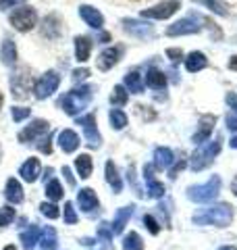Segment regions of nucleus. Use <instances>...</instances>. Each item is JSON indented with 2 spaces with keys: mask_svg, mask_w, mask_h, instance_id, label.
Instances as JSON below:
<instances>
[{
  "mask_svg": "<svg viewBox=\"0 0 237 250\" xmlns=\"http://www.w3.org/2000/svg\"><path fill=\"white\" fill-rule=\"evenodd\" d=\"M192 221L196 225H215V228H227L233 221V207L227 205V202H220V205L202 208L192 217Z\"/></svg>",
  "mask_w": 237,
  "mask_h": 250,
  "instance_id": "f257e3e1",
  "label": "nucleus"
},
{
  "mask_svg": "<svg viewBox=\"0 0 237 250\" xmlns=\"http://www.w3.org/2000/svg\"><path fill=\"white\" fill-rule=\"evenodd\" d=\"M92 98H94V90L90 88V85H75L71 92L62 94L57 104H60V108L67 115L75 117L77 113H81L83 108L92 103Z\"/></svg>",
  "mask_w": 237,
  "mask_h": 250,
  "instance_id": "f03ea898",
  "label": "nucleus"
},
{
  "mask_svg": "<svg viewBox=\"0 0 237 250\" xmlns=\"http://www.w3.org/2000/svg\"><path fill=\"white\" fill-rule=\"evenodd\" d=\"M220 192V177L212 175L206 184H198V186H189L187 188V198L204 205V202H212Z\"/></svg>",
  "mask_w": 237,
  "mask_h": 250,
  "instance_id": "7ed1b4c3",
  "label": "nucleus"
},
{
  "mask_svg": "<svg viewBox=\"0 0 237 250\" xmlns=\"http://www.w3.org/2000/svg\"><path fill=\"white\" fill-rule=\"evenodd\" d=\"M204 27V17L200 13H192L187 17L175 21L173 25L167 27V36L177 38V36H192V34H200Z\"/></svg>",
  "mask_w": 237,
  "mask_h": 250,
  "instance_id": "20e7f679",
  "label": "nucleus"
},
{
  "mask_svg": "<svg viewBox=\"0 0 237 250\" xmlns=\"http://www.w3.org/2000/svg\"><path fill=\"white\" fill-rule=\"evenodd\" d=\"M9 21H11V25L17 29V31L25 34V31H31V29L38 25V13H36L34 6L23 4V6L15 9V11L9 15Z\"/></svg>",
  "mask_w": 237,
  "mask_h": 250,
  "instance_id": "39448f33",
  "label": "nucleus"
},
{
  "mask_svg": "<svg viewBox=\"0 0 237 250\" xmlns=\"http://www.w3.org/2000/svg\"><path fill=\"white\" fill-rule=\"evenodd\" d=\"M218 152H220V138L212 140V142H208L206 146L198 148V150L192 154V161H189L192 171H202V169H206L208 165H212V161H215V156Z\"/></svg>",
  "mask_w": 237,
  "mask_h": 250,
  "instance_id": "423d86ee",
  "label": "nucleus"
},
{
  "mask_svg": "<svg viewBox=\"0 0 237 250\" xmlns=\"http://www.w3.org/2000/svg\"><path fill=\"white\" fill-rule=\"evenodd\" d=\"M59 85H60V73L50 69V71L40 75V80L34 83V96L38 100H46L59 90Z\"/></svg>",
  "mask_w": 237,
  "mask_h": 250,
  "instance_id": "0eeeda50",
  "label": "nucleus"
},
{
  "mask_svg": "<svg viewBox=\"0 0 237 250\" xmlns=\"http://www.w3.org/2000/svg\"><path fill=\"white\" fill-rule=\"evenodd\" d=\"M11 92L17 100H25L31 92V75H29V69L21 67L17 71H13L11 75Z\"/></svg>",
  "mask_w": 237,
  "mask_h": 250,
  "instance_id": "6e6552de",
  "label": "nucleus"
},
{
  "mask_svg": "<svg viewBox=\"0 0 237 250\" xmlns=\"http://www.w3.org/2000/svg\"><path fill=\"white\" fill-rule=\"evenodd\" d=\"M181 9V0H164V2H158L154 6H150V9H144L141 11V17L144 19H169L173 17L177 11Z\"/></svg>",
  "mask_w": 237,
  "mask_h": 250,
  "instance_id": "1a4fd4ad",
  "label": "nucleus"
},
{
  "mask_svg": "<svg viewBox=\"0 0 237 250\" xmlns=\"http://www.w3.org/2000/svg\"><path fill=\"white\" fill-rule=\"evenodd\" d=\"M75 123L83 127V131H85V140H88V146L94 148V150H96V148H100V144H102V136H100L98 125H96V115H94V113H88V115H83V117H77Z\"/></svg>",
  "mask_w": 237,
  "mask_h": 250,
  "instance_id": "9d476101",
  "label": "nucleus"
},
{
  "mask_svg": "<svg viewBox=\"0 0 237 250\" xmlns=\"http://www.w3.org/2000/svg\"><path fill=\"white\" fill-rule=\"evenodd\" d=\"M123 52H125V46L123 44H117V46H108V48H104L98 59H96V65L100 71H110L113 67L118 65V61L123 59Z\"/></svg>",
  "mask_w": 237,
  "mask_h": 250,
  "instance_id": "9b49d317",
  "label": "nucleus"
},
{
  "mask_svg": "<svg viewBox=\"0 0 237 250\" xmlns=\"http://www.w3.org/2000/svg\"><path fill=\"white\" fill-rule=\"evenodd\" d=\"M48 129H50V123L46 119H34L29 125H25V129L19 131L17 140L21 144H29V142H34V140L42 138L44 134H48Z\"/></svg>",
  "mask_w": 237,
  "mask_h": 250,
  "instance_id": "f8f14e48",
  "label": "nucleus"
},
{
  "mask_svg": "<svg viewBox=\"0 0 237 250\" xmlns=\"http://www.w3.org/2000/svg\"><path fill=\"white\" fill-rule=\"evenodd\" d=\"M123 29L131 38H138V40H148V38L154 36V25L138 21V19H123Z\"/></svg>",
  "mask_w": 237,
  "mask_h": 250,
  "instance_id": "ddd939ff",
  "label": "nucleus"
},
{
  "mask_svg": "<svg viewBox=\"0 0 237 250\" xmlns=\"http://www.w3.org/2000/svg\"><path fill=\"white\" fill-rule=\"evenodd\" d=\"M77 205L83 213H88V215H98L100 213V202H98V196L92 188H81V190H79Z\"/></svg>",
  "mask_w": 237,
  "mask_h": 250,
  "instance_id": "4468645a",
  "label": "nucleus"
},
{
  "mask_svg": "<svg viewBox=\"0 0 237 250\" xmlns=\"http://www.w3.org/2000/svg\"><path fill=\"white\" fill-rule=\"evenodd\" d=\"M60 17L57 13H50L46 15V17L42 19V25H40V34H42V38H46V40H59V38L62 36V27H60Z\"/></svg>",
  "mask_w": 237,
  "mask_h": 250,
  "instance_id": "2eb2a0df",
  "label": "nucleus"
},
{
  "mask_svg": "<svg viewBox=\"0 0 237 250\" xmlns=\"http://www.w3.org/2000/svg\"><path fill=\"white\" fill-rule=\"evenodd\" d=\"M215 123H217L215 115H202L200 121H198V131L192 136V142L194 144H206L212 129H215Z\"/></svg>",
  "mask_w": 237,
  "mask_h": 250,
  "instance_id": "dca6fc26",
  "label": "nucleus"
},
{
  "mask_svg": "<svg viewBox=\"0 0 237 250\" xmlns=\"http://www.w3.org/2000/svg\"><path fill=\"white\" fill-rule=\"evenodd\" d=\"M79 17L88 23L92 29H102V25H104V17H102V13L96 9V6L81 4L79 6Z\"/></svg>",
  "mask_w": 237,
  "mask_h": 250,
  "instance_id": "f3484780",
  "label": "nucleus"
},
{
  "mask_svg": "<svg viewBox=\"0 0 237 250\" xmlns=\"http://www.w3.org/2000/svg\"><path fill=\"white\" fill-rule=\"evenodd\" d=\"M57 142H59V146H60V150L62 152H67V154H71V152H75L77 148H79V136L75 134L73 129H62L60 134L57 136Z\"/></svg>",
  "mask_w": 237,
  "mask_h": 250,
  "instance_id": "a211bd4d",
  "label": "nucleus"
},
{
  "mask_svg": "<svg viewBox=\"0 0 237 250\" xmlns=\"http://www.w3.org/2000/svg\"><path fill=\"white\" fill-rule=\"evenodd\" d=\"M92 46H94V40L88 36H77L73 40V48H75V59L79 62H85L90 59L92 54Z\"/></svg>",
  "mask_w": 237,
  "mask_h": 250,
  "instance_id": "6ab92c4d",
  "label": "nucleus"
},
{
  "mask_svg": "<svg viewBox=\"0 0 237 250\" xmlns=\"http://www.w3.org/2000/svg\"><path fill=\"white\" fill-rule=\"evenodd\" d=\"M104 177H106L108 186L113 188L115 194H121L123 192V179H121V175H118L117 165H115L113 161H106L104 163Z\"/></svg>",
  "mask_w": 237,
  "mask_h": 250,
  "instance_id": "aec40b11",
  "label": "nucleus"
},
{
  "mask_svg": "<svg viewBox=\"0 0 237 250\" xmlns=\"http://www.w3.org/2000/svg\"><path fill=\"white\" fill-rule=\"evenodd\" d=\"M206 67H208V59H206V54L200 52V50H194L185 57V69L189 73H198Z\"/></svg>",
  "mask_w": 237,
  "mask_h": 250,
  "instance_id": "412c9836",
  "label": "nucleus"
},
{
  "mask_svg": "<svg viewBox=\"0 0 237 250\" xmlns=\"http://www.w3.org/2000/svg\"><path fill=\"white\" fill-rule=\"evenodd\" d=\"M19 175L25 179L27 184H34L36 182L38 175H40V161L36 159V156H29V159L19 167Z\"/></svg>",
  "mask_w": 237,
  "mask_h": 250,
  "instance_id": "4be33fe9",
  "label": "nucleus"
},
{
  "mask_svg": "<svg viewBox=\"0 0 237 250\" xmlns=\"http://www.w3.org/2000/svg\"><path fill=\"white\" fill-rule=\"evenodd\" d=\"M4 196H6V200H9V202H13V205H21L23 198H25V194H23L21 184H19L15 177H9V179H6Z\"/></svg>",
  "mask_w": 237,
  "mask_h": 250,
  "instance_id": "5701e85b",
  "label": "nucleus"
},
{
  "mask_svg": "<svg viewBox=\"0 0 237 250\" xmlns=\"http://www.w3.org/2000/svg\"><path fill=\"white\" fill-rule=\"evenodd\" d=\"M0 61H2V65L6 67H13L15 62H17V44L11 38H4L2 42V48H0Z\"/></svg>",
  "mask_w": 237,
  "mask_h": 250,
  "instance_id": "b1692460",
  "label": "nucleus"
},
{
  "mask_svg": "<svg viewBox=\"0 0 237 250\" xmlns=\"http://www.w3.org/2000/svg\"><path fill=\"white\" fill-rule=\"evenodd\" d=\"M146 83L150 85L152 90H164L167 88V73L160 71L158 67H150L148 73H146Z\"/></svg>",
  "mask_w": 237,
  "mask_h": 250,
  "instance_id": "393cba45",
  "label": "nucleus"
},
{
  "mask_svg": "<svg viewBox=\"0 0 237 250\" xmlns=\"http://www.w3.org/2000/svg\"><path fill=\"white\" fill-rule=\"evenodd\" d=\"M175 161V154H173L171 148H164V146H158L154 148V169H167L171 163Z\"/></svg>",
  "mask_w": 237,
  "mask_h": 250,
  "instance_id": "a878e982",
  "label": "nucleus"
},
{
  "mask_svg": "<svg viewBox=\"0 0 237 250\" xmlns=\"http://www.w3.org/2000/svg\"><path fill=\"white\" fill-rule=\"evenodd\" d=\"M133 205H127V207H121L117 210V217H115V221L110 223L113 225V233H121L123 229H125V225H127V221L131 219V215H133Z\"/></svg>",
  "mask_w": 237,
  "mask_h": 250,
  "instance_id": "bb28decb",
  "label": "nucleus"
},
{
  "mask_svg": "<svg viewBox=\"0 0 237 250\" xmlns=\"http://www.w3.org/2000/svg\"><path fill=\"white\" fill-rule=\"evenodd\" d=\"M40 246H42V250H54L59 246V238H57V231H54V228H50V225H46V228L40 231Z\"/></svg>",
  "mask_w": 237,
  "mask_h": 250,
  "instance_id": "cd10ccee",
  "label": "nucleus"
},
{
  "mask_svg": "<svg viewBox=\"0 0 237 250\" xmlns=\"http://www.w3.org/2000/svg\"><path fill=\"white\" fill-rule=\"evenodd\" d=\"M123 88L131 92V94H141L144 92V82H141V73L138 71H129L127 75H125L123 80Z\"/></svg>",
  "mask_w": 237,
  "mask_h": 250,
  "instance_id": "c85d7f7f",
  "label": "nucleus"
},
{
  "mask_svg": "<svg viewBox=\"0 0 237 250\" xmlns=\"http://www.w3.org/2000/svg\"><path fill=\"white\" fill-rule=\"evenodd\" d=\"M75 169H77V173L81 179H88L92 175V171H94V161H92V156L90 154H79L77 159H75Z\"/></svg>",
  "mask_w": 237,
  "mask_h": 250,
  "instance_id": "c756f323",
  "label": "nucleus"
},
{
  "mask_svg": "<svg viewBox=\"0 0 237 250\" xmlns=\"http://www.w3.org/2000/svg\"><path fill=\"white\" fill-rule=\"evenodd\" d=\"M40 229L38 225H29V228L21 233V242H23V248L25 250H34V246L40 242Z\"/></svg>",
  "mask_w": 237,
  "mask_h": 250,
  "instance_id": "7c9ffc66",
  "label": "nucleus"
},
{
  "mask_svg": "<svg viewBox=\"0 0 237 250\" xmlns=\"http://www.w3.org/2000/svg\"><path fill=\"white\" fill-rule=\"evenodd\" d=\"M46 196H48V200L52 202H59L62 196H65V190H62V184L59 182V179H50L48 184H46Z\"/></svg>",
  "mask_w": 237,
  "mask_h": 250,
  "instance_id": "2f4dec72",
  "label": "nucleus"
},
{
  "mask_svg": "<svg viewBox=\"0 0 237 250\" xmlns=\"http://www.w3.org/2000/svg\"><path fill=\"white\" fill-rule=\"evenodd\" d=\"M108 119H110V125H113V129H125L127 127V115H125V111H121V108H113V111L108 113Z\"/></svg>",
  "mask_w": 237,
  "mask_h": 250,
  "instance_id": "473e14b6",
  "label": "nucleus"
},
{
  "mask_svg": "<svg viewBox=\"0 0 237 250\" xmlns=\"http://www.w3.org/2000/svg\"><path fill=\"white\" fill-rule=\"evenodd\" d=\"M194 2L206 6L208 11H212L215 15H220V17H225V15L229 13V11H227V4L223 2V0H194Z\"/></svg>",
  "mask_w": 237,
  "mask_h": 250,
  "instance_id": "72a5a7b5",
  "label": "nucleus"
},
{
  "mask_svg": "<svg viewBox=\"0 0 237 250\" xmlns=\"http://www.w3.org/2000/svg\"><path fill=\"white\" fill-rule=\"evenodd\" d=\"M123 250H144V240L139 238V233L129 231L123 238Z\"/></svg>",
  "mask_w": 237,
  "mask_h": 250,
  "instance_id": "f704fd0d",
  "label": "nucleus"
},
{
  "mask_svg": "<svg viewBox=\"0 0 237 250\" xmlns=\"http://www.w3.org/2000/svg\"><path fill=\"white\" fill-rule=\"evenodd\" d=\"M127 100H129V94L125 92L123 85H121V83L115 85L113 94H110V104H115V106H125V104H127Z\"/></svg>",
  "mask_w": 237,
  "mask_h": 250,
  "instance_id": "c9c22d12",
  "label": "nucleus"
},
{
  "mask_svg": "<svg viewBox=\"0 0 237 250\" xmlns=\"http://www.w3.org/2000/svg\"><path fill=\"white\" fill-rule=\"evenodd\" d=\"M108 225L110 223H106V221H102L98 225V238L104 242V250H113V244H110V240H113V229H110Z\"/></svg>",
  "mask_w": 237,
  "mask_h": 250,
  "instance_id": "e433bc0d",
  "label": "nucleus"
},
{
  "mask_svg": "<svg viewBox=\"0 0 237 250\" xmlns=\"http://www.w3.org/2000/svg\"><path fill=\"white\" fill-rule=\"evenodd\" d=\"M148 182V196L150 198H162L164 196V186L160 182H156V179H146Z\"/></svg>",
  "mask_w": 237,
  "mask_h": 250,
  "instance_id": "4c0bfd02",
  "label": "nucleus"
},
{
  "mask_svg": "<svg viewBox=\"0 0 237 250\" xmlns=\"http://www.w3.org/2000/svg\"><path fill=\"white\" fill-rule=\"evenodd\" d=\"M15 217H17V213H15L13 207H2V208H0V228L11 225L15 221Z\"/></svg>",
  "mask_w": 237,
  "mask_h": 250,
  "instance_id": "58836bf2",
  "label": "nucleus"
},
{
  "mask_svg": "<svg viewBox=\"0 0 237 250\" xmlns=\"http://www.w3.org/2000/svg\"><path fill=\"white\" fill-rule=\"evenodd\" d=\"M40 213H42L44 217H48V219H59L60 210H59L57 205H52V202H42V205H40Z\"/></svg>",
  "mask_w": 237,
  "mask_h": 250,
  "instance_id": "ea45409f",
  "label": "nucleus"
},
{
  "mask_svg": "<svg viewBox=\"0 0 237 250\" xmlns=\"http://www.w3.org/2000/svg\"><path fill=\"white\" fill-rule=\"evenodd\" d=\"M11 115H13V121L15 123H21V121H25L27 117L31 115V108L29 106H13L11 108Z\"/></svg>",
  "mask_w": 237,
  "mask_h": 250,
  "instance_id": "a19ab883",
  "label": "nucleus"
},
{
  "mask_svg": "<svg viewBox=\"0 0 237 250\" xmlns=\"http://www.w3.org/2000/svg\"><path fill=\"white\" fill-rule=\"evenodd\" d=\"M77 221H79V217H77V213H75L73 202H67V205H65V223L75 225Z\"/></svg>",
  "mask_w": 237,
  "mask_h": 250,
  "instance_id": "79ce46f5",
  "label": "nucleus"
},
{
  "mask_svg": "<svg viewBox=\"0 0 237 250\" xmlns=\"http://www.w3.org/2000/svg\"><path fill=\"white\" fill-rule=\"evenodd\" d=\"M144 223H146L148 231H150V233H154V236H156L158 231H160V225H158V221H156L152 215H144Z\"/></svg>",
  "mask_w": 237,
  "mask_h": 250,
  "instance_id": "37998d69",
  "label": "nucleus"
},
{
  "mask_svg": "<svg viewBox=\"0 0 237 250\" xmlns=\"http://www.w3.org/2000/svg\"><path fill=\"white\" fill-rule=\"evenodd\" d=\"M167 57L171 59L173 65H179V61H183V52H181V48H167Z\"/></svg>",
  "mask_w": 237,
  "mask_h": 250,
  "instance_id": "c03bdc74",
  "label": "nucleus"
},
{
  "mask_svg": "<svg viewBox=\"0 0 237 250\" xmlns=\"http://www.w3.org/2000/svg\"><path fill=\"white\" fill-rule=\"evenodd\" d=\"M25 0H0V11H9L13 6H23Z\"/></svg>",
  "mask_w": 237,
  "mask_h": 250,
  "instance_id": "a18cd8bd",
  "label": "nucleus"
},
{
  "mask_svg": "<svg viewBox=\"0 0 237 250\" xmlns=\"http://www.w3.org/2000/svg\"><path fill=\"white\" fill-rule=\"evenodd\" d=\"M127 177H129V184L133 186V190H136L139 196H141V192H139V188H138V182H136V165H129V171H127Z\"/></svg>",
  "mask_w": 237,
  "mask_h": 250,
  "instance_id": "49530a36",
  "label": "nucleus"
},
{
  "mask_svg": "<svg viewBox=\"0 0 237 250\" xmlns=\"http://www.w3.org/2000/svg\"><path fill=\"white\" fill-rule=\"evenodd\" d=\"M225 100H227L229 108H231V113H235V115H237V94H235V92H229Z\"/></svg>",
  "mask_w": 237,
  "mask_h": 250,
  "instance_id": "de8ad7c7",
  "label": "nucleus"
},
{
  "mask_svg": "<svg viewBox=\"0 0 237 250\" xmlns=\"http://www.w3.org/2000/svg\"><path fill=\"white\" fill-rule=\"evenodd\" d=\"M225 123H227V127L231 129V131H237V115L235 113H227Z\"/></svg>",
  "mask_w": 237,
  "mask_h": 250,
  "instance_id": "09e8293b",
  "label": "nucleus"
},
{
  "mask_svg": "<svg viewBox=\"0 0 237 250\" xmlns=\"http://www.w3.org/2000/svg\"><path fill=\"white\" fill-rule=\"evenodd\" d=\"M50 138H52V136H48V138H44V140H42V142H40V144H38V150H42L44 154H50V152H52V146H50Z\"/></svg>",
  "mask_w": 237,
  "mask_h": 250,
  "instance_id": "8fccbe9b",
  "label": "nucleus"
},
{
  "mask_svg": "<svg viewBox=\"0 0 237 250\" xmlns=\"http://www.w3.org/2000/svg\"><path fill=\"white\" fill-rule=\"evenodd\" d=\"M88 75H90L88 69H75V71H73V82L79 83V82H83Z\"/></svg>",
  "mask_w": 237,
  "mask_h": 250,
  "instance_id": "3c124183",
  "label": "nucleus"
},
{
  "mask_svg": "<svg viewBox=\"0 0 237 250\" xmlns=\"http://www.w3.org/2000/svg\"><path fill=\"white\" fill-rule=\"evenodd\" d=\"M185 165H187V163H185V159H181V161L177 163V167H173V169L169 171V177H171V179H175V177L181 173V169H183Z\"/></svg>",
  "mask_w": 237,
  "mask_h": 250,
  "instance_id": "603ef678",
  "label": "nucleus"
},
{
  "mask_svg": "<svg viewBox=\"0 0 237 250\" xmlns=\"http://www.w3.org/2000/svg\"><path fill=\"white\" fill-rule=\"evenodd\" d=\"M62 175H65V177H67V182H69V186H73V188H75V177H73V175H71V169H69V167H62Z\"/></svg>",
  "mask_w": 237,
  "mask_h": 250,
  "instance_id": "864d4df0",
  "label": "nucleus"
},
{
  "mask_svg": "<svg viewBox=\"0 0 237 250\" xmlns=\"http://www.w3.org/2000/svg\"><path fill=\"white\" fill-rule=\"evenodd\" d=\"M229 69H231V71H237V54L229 59Z\"/></svg>",
  "mask_w": 237,
  "mask_h": 250,
  "instance_id": "5fc2aeb1",
  "label": "nucleus"
},
{
  "mask_svg": "<svg viewBox=\"0 0 237 250\" xmlns=\"http://www.w3.org/2000/svg\"><path fill=\"white\" fill-rule=\"evenodd\" d=\"M98 40H100V42H104V44H106V42H110V34H106V31H102Z\"/></svg>",
  "mask_w": 237,
  "mask_h": 250,
  "instance_id": "6e6d98bb",
  "label": "nucleus"
},
{
  "mask_svg": "<svg viewBox=\"0 0 237 250\" xmlns=\"http://www.w3.org/2000/svg\"><path fill=\"white\" fill-rule=\"evenodd\" d=\"M81 244H85V246H94V244H96V240H90V238H83V240H81Z\"/></svg>",
  "mask_w": 237,
  "mask_h": 250,
  "instance_id": "4d7b16f0",
  "label": "nucleus"
},
{
  "mask_svg": "<svg viewBox=\"0 0 237 250\" xmlns=\"http://www.w3.org/2000/svg\"><path fill=\"white\" fill-rule=\"evenodd\" d=\"M231 192L235 194V196H237V175H235V179H233V182H231Z\"/></svg>",
  "mask_w": 237,
  "mask_h": 250,
  "instance_id": "13d9d810",
  "label": "nucleus"
},
{
  "mask_svg": "<svg viewBox=\"0 0 237 250\" xmlns=\"http://www.w3.org/2000/svg\"><path fill=\"white\" fill-rule=\"evenodd\" d=\"M229 146H231V148H237V136H233V138H231V142H229Z\"/></svg>",
  "mask_w": 237,
  "mask_h": 250,
  "instance_id": "bf43d9fd",
  "label": "nucleus"
},
{
  "mask_svg": "<svg viewBox=\"0 0 237 250\" xmlns=\"http://www.w3.org/2000/svg\"><path fill=\"white\" fill-rule=\"evenodd\" d=\"M218 250H237L235 246H223V248H218Z\"/></svg>",
  "mask_w": 237,
  "mask_h": 250,
  "instance_id": "052dcab7",
  "label": "nucleus"
},
{
  "mask_svg": "<svg viewBox=\"0 0 237 250\" xmlns=\"http://www.w3.org/2000/svg\"><path fill=\"white\" fill-rule=\"evenodd\" d=\"M2 104H4V96H2V92H0V108H2Z\"/></svg>",
  "mask_w": 237,
  "mask_h": 250,
  "instance_id": "680f3d73",
  "label": "nucleus"
},
{
  "mask_svg": "<svg viewBox=\"0 0 237 250\" xmlns=\"http://www.w3.org/2000/svg\"><path fill=\"white\" fill-rule=\"evenodd\" d=\"M2 250H17V248H15V246H6V248H2Z\"/></svg>",
  "mask_w": 237,
  "mask_h": 250,
  "instance_id": "e2e57ef3",
  "label": "nucleus"
},
{
  "mask_svg": "<svg viewBox=\"0 0 237 250\" xmlns=\"http://www.w3.org/2000/svg\"><path fill=\"white\" fill-rule=\"evenodd\" d=\"M0 161H2V146H0Z\"/></svg>",
  "mask_w": 237,
  "mask_h": 250,
  "instance_id": "0e129e2a",
  "label": "nucleus"
}]
</instances>
